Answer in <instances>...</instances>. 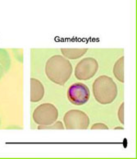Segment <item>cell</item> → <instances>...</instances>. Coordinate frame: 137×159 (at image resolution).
Masks as SVG:
<instances>
[{"mask_svg": "<svg viewBox=\"0 0 137 159\" xmlns=\"http://www.w3.org/2000/svg\"><path fill=\"white\" fill-rule=\"evenodd\" d=\"M48 79L58 85H64L72 74V66L68 60L61 55H54L45 65Z\"/></svg>", "mask_w": 137, "mask_h": 159, "instance_id": "1", "label": "cell"}, {"mask_svg": "<svg viewBox=\"0 0 137 159\" xmlns=\"http://www.w3.org/2000/svg\"><path fill=\"white\" fill-rule=\"evenodd\" d=\"M93 93L95 100L100 104H110L118 96V87L110 77L104 75L94 82Z\"/></svg>", "mask_w": 137, "mask_h": 159, "instance_id": "2", "label": "cell"}, {"mask_svg": "<svg viewBox=\"0 0 137 159\" xmlns=\"http://www.w3.org/2000/svg\"><path fill=\"white\" fill-rule=\"evenodd\" d=\"M58 112L52 104L45 103L39 106L33 113V120L40 125H51L57 120Z\"/></svg>", "mask_w": 137, "mask_h": 159, "instance_id": "3", "label": "cell"}, {"mask_svg": "<svg viewBox=\"0 0 137 159\" xmlns=\"http://www.w3.org/2000/svg\"><path fill=\"white\" fill-rule=\"evenodd\" d=\"M63 121L67 129H85L90 124L87 115L78 110H71L66 112Z\"/></svg>", "mask_w": 137, "mask_h": 159, "instance_id": "4", "label": "cell"}, {"mask_svg": "<svg viewBox=\"0 0 137 159\" xmlns=\"http://www.w3.org/2000/svg\"><path fill=\"white\" fill-rule=\"evenodd\" d=\"M90 97V89L81 83H76L70 86L67 90L69 102L75 106H82L89 101Z\"/></svg>", "mask_w": 137, "mask_h": 159, "instance_id": "5", "label": "cell"}, {"mask_svg": "<svg viewBox=\"0 0 137 159\" xmlns=\"http://www.w3.org/2000/svg\"><path fill=\"white\" fill-rule=\"evenodd\" d=\"M99 64L94 58H85L79 62L75 69V76L79 80H88L95 76Z\"/></svg>", "mask_w": 137, "mask_h": 159, "instance_id": "6", "label": "cell"}, {"mask_svg": "<svg viewBox=\"0 0 137 159\" xmlns=\"http://www.w3.org/2000/svg\"><path fill=\"white\" fill-rule=\"evenodd\" d=\"M45 95V88L40 81L36 79L31 80V101L32 102H39Z\"/></svg>", "mask_w": 137, "mask_h": 159, "instance_id": "7", "label": "cell"}, {"mask_svg": "<svg viewBox=\"0 0 137 159\" xmlns=\"http://www.w3.org/2000/svg\"><path fill=\"white\" fill-rule=\"evenodd\" d=\"M61 51L62 55L67 59L76 60L85 55L87 49H62Z\"/></svg>", "mask_w": 137, "mask_h": 159, "instance_id": "8", "label": "cell"}, {"mask_svg": "<svg viewBox=\"0 0 137 159\" xmlns=\"http://www.w3.org/2000/svg\"><path fill=\"white\" fill-rule=\"evenodd\" d=\"M123 61H124V58L122 56V57L120 58L117 61V63L114 65L113 69L114 75L122 83L124 82V76H123V71H124L123 70Z\"/></svg>", "mask_w": 137, "mask_h": 159, "instance_id": "9", "label": "cell"}, {"mask_svg": "<svg viewBox=\"0 0 137 159\" xmlns=\"http://www.w3.org/2000/svg\"><path fill=\"white\" fill-rule=\"evenodd\" d=\"M123 103L121 105L120 109H119V112H118V116H119V120H120L121 123L124 124V117H123Z\"/></svg>", "mask_w": 137, "mask_h": 159, "instance_id": "10", "label": "cell"}, {"mask_svg": "<svg viewBox=\"0 0 137 159\" xmlns=\"http://www.w3.org/2000/svg\"><path fill=\"white\" fill-rule=\"evenodd\" d=\"M108 129V127L107 126H105V125H104V124H95V125H94V126L92 127V129Z\"/></svg>", "mask_w": 137, "mask_h": 159, "instance_id": "11", "label": "cell"}]
</instances>
